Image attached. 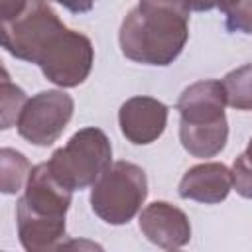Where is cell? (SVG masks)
<instances>
[{"instance_id": "cell-1", "label": "cell", "mask_w": 252, "mask_h": 252, "mask_svg": "<svg viewBox=\"0 0 252 252\" xmlns=\"http://www.w3.org/2000/svg\"><path fill=\"white\" fill-rule=\"evenodd\" d=\"M187 39L189 6L185 0H140L118 32L124 57L158 67L173 63Z\"/></svg>"}, {"instance_id": "cell-2", "label": "cell", "mask_w": 252, "mask_h": 252, "mask_svg": "<svg viewBox=\"0 0 252 252\" xmlns=\"http://www.w3.org/2000/svg\"><path fill=\"white\" fill-rule=\"evenodd\" d=\"M226 94L220 81L205 79L189 85L177 98L179 140L193 158H215L226 146Z\"/></svg>"}, {"instance_id": "cell-3", "label": "cell", "mask_w": 252, "mask_h": 252, "mask_svg": "<svg viewBox=\"0 0 252 252\" xmlns=\"http://www.w3.org/2000/svg\"><path fill=\"white\" fill-rule=\"evenodd\" d=\"M146 197V171L132 161H114L93 183L91 207L100 220L118 226L140 213Z\"/></svg>"}, {"instance_id": "cell-4", "label": "cell", "mask_w": 252, "mask_h": 252, "mask_svg": "<svg viewBox=\"0 0 252 252\" xmlns=\"http://www.w3.org/2000/svg\"><path fill=\"white\" fill-rule=\"evenodd\" d=\"M112 146L108 136L94 126L75 132L65 146L51 154L47 161L53 175L71 191L93 185L110 165Z\"/></svg>"}, {"instance_id": "cell-5", "label": "cell", "mask_w": 252, "mask_h": 252, "mask_svg": "<svg viewBox=\"0 0 252 252\" xmlns=\"http://www.w3.org/2000/svg\"><path fill=\"white\" fill-rule=\"evenodd\" d=\"M94 49L87 35L61 28L39 51L35 65L43 77L61 89L79 87L91 73Z\"/></svg>"}, {"instance_id": "cell-6", "label": "cell", "mask_w": 252, "mask_h": 252, "mask_svg": "<svg viewBox=\"0 0 252 252\" xmlns=\"http://www.w3.org/2000/svg\"><path fill=\"white\" fill-rule=\"evenodd\" d=\"M65 28L45 0H28L24 12L0 24L2 47L16 59L35 63L45 43Z\"/></svg>"}, {"instance_id": "cell-7", "label": "cell", "mask_w": 252, "mask_h": 252, "mask_svg": "<svg viewBox=\"0 0 252 252\" xmlns=\"http://www.w3.org/2000/svg\"><path fill=\"white\" fill-rule=\"evenodd\" d=\"M75 102L63 91H41L28 98L20 118L18 134L33 146L47 148L59 140L73 116Z\"/></svg>"}, {"instance_id": "cell-8", "label": "cell", "mask_w": 252, "mask_h": 252, "mask_svg": "<svg viewBox=\"0 0 252 252\" xmlns=\"http://www.w3.org/2000/svg\"><path fill=\"white\" fill-rule=\"evenodd\" d=\"M118 124L128 142L136 146L152 144L165 130L167 106L154 96H132L122 102L118 110Z\"/></svg>"}, {"instance_id": "cell-9", "label": "cell", "mask_w": 252, "mask_h": 252, "mask_svg": "<svg viewBox=\"0 0 252 252\" xmlns=\"http://www.w3.org/2000/svg\"><path fill=\"white\" fill-rule=\"evenodd\" d=\"M138 224L142 234L163 250L181 248L191 240V224L187 215L165 201L150 203L140 213Z\"/></svg>"}, {"instance_id": "cell-10", "label": "cell", "mask_w": 252, "mask_h": 252, "mask_svg": "<svg viewBox=\"0 0 252 252\" xmlns=\"http://www.w3.org/2000/svg\"><path fill=\"white\" fill-rule=\"evenodd\" d=\"M71 199H73V191L65 187L53 175L49 163L43 161L32 167L30 177L26 181V191L18 203L39 215L65 217L69 211Z\"/></svg>"}, {"instance_id": "cell-11", "label": "cell", "mask_w": 252, "mask_h": 252, "mask_svg": "<svg viewBox=\"0 0 252 252\" xmlns=\"http://www.w3.org/2000/svg\"><path fill=\"white\" fill-rule=\"evenodd\" d=\"M232 189V171L219 161H207L193 165L179 181V197L199 201L205 205H217L228 197Z\"/></svg>"}, {"instance_id": "cell-12", "label": "cell", "mask_w": 252, "mask_h": 252, "mask_svg": "<svg viewBox=\"0 0 252 252\" xmlns=\"http://www.w3.org/2000/svg\"><path fill=\"white\" fill-rule=\"evenodd\" d=\"M18 236L28 252H47L63 246L65 238V217L39 215L24 205H16Z\"/></svg>"}, {"instance_id": "cell-13", "label": "cell", "mask_w": 252, "mask_h": 252, "mask_svg": "<svg viewBox=\"0 0 252 252\" xmlns=\"http://www.w3.org/2000/svg\"><path fill=\"white\" fill-rule=\"evenodd\" d=\"M30 171H32V165L24 154L12 148L0 150V191L4 195L18 193L28 181Z\"/></svg>"}, {"instance_id": "cell-14", "label": "cell", "mask_w": 252, "mask_h": 252, "mask_svg": "<svg viewBox=\"0 0 252 252\" xmlns=\"http://www.w3.org/2000/svg\"><path fill=\"white\" fill-rule=\"evenodd\" d=\"M226 94V104L234 110H252V63L232 69L220 81Z\"/></svg>"}, {"instance_id": "cell-15", "label": "cell", "mask_w": 252, "mask_h": 252, "mask_svg": "<svg viewBox=\"0 0 252 252\" xmlns=\"http://www.w3.org/2000/svg\"><path fill=\"white\" fill-rule=\"evenodd\" d=\"M28 102L26 93L16 87L14 83H10L8 73L2 71V83H0V128L8 130L10 126L18 124V118L24 110Z\"/></svg>"}, {"instance_id": "cell-16", "label": "cell", "mask_w": 252, "mask_h": 252, "mask_svg": "<svg viewBox=\"0 0 252 252\" xmlns=\"http://www.w3.org/2000/svg\"><path fill=\"white\" fill-rule=\"evenodd\" d=\"M226 30L252 33V0H238L226 12Z\"/></svg>"}, {"instance_id": "cell-17", "label": "cell", "mask_w": 252, "mask_h": 252, "mask_svg": "<svg viewBox=\"0 0 252 252\" xmlns=\"http://www.w3.org/2000/svg\"><path fill=\"white\" fill-rule=\"evenodd\" d=\"M232 187L244 199H252V161L246 154L238 156L232 163Z\"/></svg>"}, {"instance_id": "cell-18", "label": "cell", "mask_w": 252, "mask_h": 252, "mask_svg": "<svg viewBox=\"0 0 252 252\" xmlns=\"http://www.w3.org/2000/svg\"><path fill=\"white\" fill-rule=\"evenodd\" d=\"M189 10H195V12H209V10H220V12H226L228 8H232L238 0H185Z\"/></svg>"}, {"instance_id": "cell-19", "label": "cell", "mask_w": 252, "mask_h": 252, "mask_svg": "<svg viewBox=\"0 0 252 252\" xmlns=\"http://www.w3.org/2000/svg\"><path fill=\"white\" fill-rule=\"evenodd\" d=\"M28 0H0V20H12L16 16H20L26 8Z\"/></svg>"}, {"instance_id": "cell-20", "label": "cell", "mask_w": 252, "mask_h": 252, "mask_svg": "<svg viewBox=\"0 0 252 252\" xmlns=\"http://www.w3.org/2000/svg\"><path fill=\"white\" fill-rule=\"evenodd\" d=\"M57 4H61L63 8H67L69 12L73 14H85V12H91L94 2L96 0H53Z\"/></svg>"}, {"instance_id": "cell-21", "label": "cell", "mask_w": 252, "mask_h": 252, "mask_svg": "<svg viewBox=\"0 0 252 252\" xmlns=\"http://www.w3.org/2000/svg\"><path fill=\"white\" fill-rule=\"evenodd\" d=\"M248 158H250V161H252V138H250V142H248V148H246V152H244Z\"/></svg>"}]
</instances>
